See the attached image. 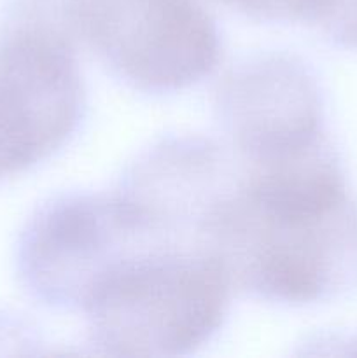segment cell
<instances>
[{"label":"cell","mask_w":357,"mask_h":358,"mask_svg":"<svg viewBox=\"0 0 357 358\" xmlns=\"http://www.w3.org/2000/svg\"><path fill=\"white\" fill-rule=\"evenodd\" d=\"M86 87L58 10H24L0 35V180L44 163L79 131Z\"/></svg>","instance_id":"cell-4"},{"label":"cell","mask_w":357,"mask_h":358,"mask_svg":"<svg viewBox=\"0 0 357 358\" xmlns=\"http://www.w3.org/2000/svg\"><path fill=\"white\" fill-rule=\"evenodd\" d=\"M259 23L314 24L321 30L338 0H220Z\"/></svg>","instance_id":"cell-7"},{"label":"cell","mask_w":357,"mask_h":358,"mask_svg":"<svg viewBox=\"0 0 357 358\" xmlns=\"http://www.w3.org/2000/svg\"><path fill=\"white\" fill-rule=\"evenodd\" d=\"M172 234L144 205L115 192H63L37 208L18 245L28 292L55 310L80 311L118 262Z\"/></svg>","instance_id":"cell-3"},{"label":"cell","mask_w":357,"mask_h":358,"mask_svg":"<svg viewBox=\"0 0 357 358\" xmlns=\"http://www.w3.org/2000/svg\"><path fill=\"white\" fill-rule=\"evenodd\" d=\"M214 110L241 161L272 159L326 136L317 77L290 52H258L234 63L217 84Z\"/></svg>","instance_id":"cell-6"},{"label":"cell","mask_w":357,"mask_h":358,"mask_svg":"<svg viewBox=\"0 0 357 358\" xmlns=\"http://www.w3.org/2000/svg\"><path fill=\"white\" fill-rule=\"evenodd\" d=\"M198 229L233 290L307 306L357 283V203L328 136L265 161H244Z\"/></svg>","instance_id":"cell-1"},{"label":"cell","mask_w":357,"mask_h":358,"mask_svg":"<svg viewBox=\"0 0 357 358\" xmlns=\"http://www.w3.org/2000/svg\"><path fill=\"white\" fill-rule=\"evenodd\" d=\"M231 292L226 268L209 248L164 241L118 262L80 311L88 341L100 353L178 357L223 329Z\"/></svg>","instance_id":"cell-2"},{"label":"cell","mask_w":357,"mask_h":358,"mask_svg":"<svg viewBox=\"0 0 357 358\" xmlns=\"http://www.w3.org/2000/svg\"><path fill=\"white\" fill-rule=\"evenodd\" d=\"M74 37L126 86L170 94L217 69L223 41L200 0H65Z\"/></svg>","instance_id":"cell-5"}]
</instances>
